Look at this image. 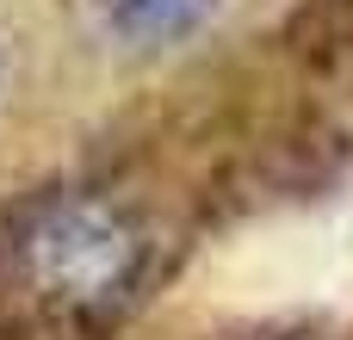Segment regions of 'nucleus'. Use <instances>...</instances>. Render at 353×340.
<instances>
[{"label":"nucleus","instance_id":"obj_1","mask_svg":"<svg viewBox=\"0 0 353 340\" xmlns=\"http://www.w3.org/2000/svg\"><path fill=\"white\" fill-rule=\"evenodd\" d=\"M137 229L93 198L56 204L31 229V279L62 304H112L137 279Z\"/></svg>","mask_w":353,"mask_h":340},{"label":"nucleus","instance_id":"obj_2","mask_svg":"<svg viewBox=\"0 0 353 340\" xmlns=\"http://www.w3.org/2000/svg\"><path fill=\"white\" fill-rule=\"evenodd\" d=\"M99 12H105V25H112L124 43H137V50H168V43H180V37H192V31L217 12V0H99Z\"/></svg>","mask_w":353,"mask_h":340}]
</instances>
